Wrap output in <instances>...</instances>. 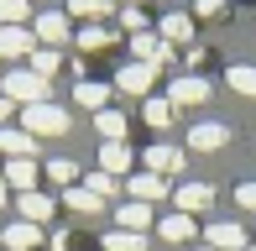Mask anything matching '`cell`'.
I'll return each mask as SVG.
<instances>
[{
  "mask_svg": "<svg viewBox=\"0 0 256 251\" xmlns=\"http://www.w3.org/2000/svg\"><path fill=\"white\" fill-rule=\"evenodd\" d=\"M0 94H6V100H16V105L26 110V105H48L52 84H48V78H37L32 68H10V74L0 78Z\"/></svg>",
  "mask_w": 256,
  "mask_h": 251,
  "instance_id": "6da1fadb",
  "label": "cell"
},
{
  "mask_svg": "<svg viewBox=\"0 0 256 251\" xmlns=\"http://www.w3.org/2000/svg\"><path fill=\"white\" fill-rule=\"evenodd\" d=\"M21 131H32V136H63L68 131V110L63 105H26L21 110Z\"/></svg>",
  "mask_w": 256,
  "mask_h": 251,
  "instance_id": "7a4b0ae2",
  "label": "cell"
},
{
  "mask_svg": "<svg viewBox=\"0 0 256 251\" xmlns=\"http://www.w3.org/2000/svg\"><path fill=\"white\" fill-rule=\"evenodd\" d=\"M0 178H6V188L32 194L37 178H42V162H37V157H10V162H0Z\"/></svg>",
  "mask_w": 256,
  "mask_h": 251,
  "instance_id": "3957f363",
  "label": "cell"
},
{
  "mask_svg": "<svg viewBox=\"0 0 256 251\" xmlns=\"http://www.w3.org/2000/svg\"><path fill=\"white\" fill-rule=\"evenodd\" d=\"M183 162H188L183 146H168V142H152V146L142 152V168H146V173H157V178H172Z\"/></svg>",
  "mask_w": 256,
  "mask_h": 251,
  "instance_id": "277c9868",
  "label": "cell"
},
{
  "mask_svg": "<svg viewBox=\"0 0 256 251\" xmlns=\"http://www.w3.org/2000/svg\"><path fill=\"white\" fill-rule=\"evenodd\" d=\"M37 52V32L32 26H0V63H16Z\"/></svg>",
  "mask_w": 256,
  "mask_h": 251,
  "instance_id": "5b68a950",
  "label": "cell"
},
{
  "mask_svg": "<svg viewBox=\"0 0 256 251\" xmlns=\"http://www.w3.org/2000/svg\"><path fill=\"white\" fill-rule=\"evenodd\" d=\"M32 32H37L42 48H63V42H74V26H68L63 10H42V16L32 21Z\"/></svg>",
  "mask_w": 256,
  "mask_h": 251,
  "instance_id": "8992f818",
  "label": "cell"
},
{
  "mask_svg": "<svg viewBox=\"0 0 256 251\" xmlns=\"http://www.w3.org/2000/svg\"><path fill=\"white\" fill-rule=\"evenodd\" d=\"M168 100H172V110H178V105H204V100H209V84H204L199 74H183V78L168 84Z\"/></svg>",
  "mask_w": 256,
  "mask_h": 251,
  "instance_id": "52a82bcc",
  "label": "cell"
},
{
  "mask_svg": "<svg viewBox=\"0 0 256 251\" xmlns=\"http://www.w3.org/2000/svg\"><path fill=\"white\" fill-rule=\"evenodd\" d=\"M225 142H230V126H220V120H199V126H188V146H194V152H220Z\"/></svg>",
  "mask_w": 256,
  "mask_h": 251,
  "instance_id": "ba28073f",
  "label": "cell"
},
{
  "mask_svg": "<svg viewBox=\"0 0 256 251\" xmlns=\"http://www.w3.org/2000/svg\"><path fill=\"white\" fill-rule=\"evenodd\" d=\"M152 84H157V68L146 63H126L115 74V89H126V94H152Z\"/></svg>",
  "mask_w": 256,
  "mask_h": 251,
  "instance_id": "9c48e42d",
  "label": "cell"
},
{
  "mask_svg": "<svg viewBox=\"0 0 256 251\" xmlns=\"http://www.w3.org/2000/svg\"><path fill=\"white\" fill-rule=\"evenodd\" d=\"M0 157H37V136L21 131V126H0Z\"/></svg>",
  "mask_w": 256,
  "mask_h": 251,
  "instance_id": "30bf717a",
  "label": "cell"
},
{
  "mask_svg": "<svg viewBox=\"0 0 256 251\" xmlns=\"http://www.w3.org/2000/svg\"><path fill=\"white\" fill-rule=\"evenodd\" d=\"M131 52H136V63H146V68H162V63H168V42H162L157 32H136V37H131Z\"/></svg>",
  "mask_w": 256,
  "mask_h": 251,
  "instance_id": "8fae6325",
  "label": "cell"
},
{
  "mask_svg": "<svg viewBox=\"0 0 256 251\" xmlns=\"http://www.w3.org/2000/svg\"><path fill=\"white\" fill-rule=\"evenodd\" d=\"M204 241L214 246V251H246V230H240L236 220H214L204 230Z\"/></svg>",
  "mask_w": 256,
  "mask_h": 251,
  "instance_id": "7c38bea8",
  "label": "cell"
},
{
  "mask_svg": "<svg viewBox=\"0 0 256 251\" xmlns=\"http://www.w3.org/2000/svg\"><path fill=\"white\" fill-rule=\"evenodd\" d=\"M16 210H21V220H26V225H48L58 204L48 199V194H37V188H32V194H16Z\"/></svg>",
  "mask_w": 256,
  "mask_h": 251,
  "instance_id": "4fadbf2b",
  "label": "cell"
},
{
  "mask_svg": "<svg viewBox=\"0 0 256 251\" xmlns=\"http://www.w3.org/2000/svg\"><path fill=\"white\" fill-rule=\"evenodd\" d=\"M0 246H6V251H37V246H42V225H26V220H16L6 236H0Z\"/></svg>",
  "mask_w": 256,
  "mask_h": 251,
  "instance_id": "5bb4252c",
  "label": "cell"
},
{
  "mask_svg": "<svg viewBox=\"0 0 256 251\" xmlns=\"http://www.w3.org/2000/svg\"><path fill=\"white\" fill-rule=\"evenodd\" d=\"M146 225H152V210H146V204H136V199H126L120 210H115V230H136V236H142Z\"/></svg>",
  "mask_w": 256,
  "mask_h": 251,
  "instance_id": "9a60e30c",
  "label": "cell"
},
{
  "mask_svg": "<svg viewBox=\"0 0 256 251\" xmlns=\"http://www.w3.org/2000/svg\"><path fill=\"white\" fill-rule=\"evenodd\" d=\"M131 162H136V157H131V146H126V142H104V146H100V168H104L110 178H120Z\"/></svg>",
  "mask_w": 256,
  "mask_h": 251,
  "instance_id": "2e32d148",
  "label": "cell"
},
{
  "mask_svg": "<svg viewBox=\"0 0 256 251\" xmlns=\"http://www.w3.org/2000/svg\"><path fill=\"white\" fill-rule=\"evenodd\" d=\"M131 199H136V204L168 199V178H157V173H136V178H131Z\"/></svg>",
  "mask_w": 256,
  "mask_h": 251,
  "instance_id": "e0dca14e",
  "label": "cell"
},
{
  "mask_svg": "<svg viewBox=\"0 0 256 251\" xmlns=\"http://www.w3.org/2000/svg\"><path fill=\"white\" fill-rule=\"evenodd\" d=\"M172 199H178L183 214H194V210H209V204H214V188H209V184H183Z\"/></svg>",
  "mask_w": 256,
  "mask_h": 251,
  "instance_id": "ac0fdd59",
  "label": "cell"
},
{
  "mask_svg": "<svg viewBox=\"0 0 256 251\" xmlns=\"http://www.w3.org/2000/svg\"><path fill=\"white\" fill-rule=\"evenodd\" d=\"M157 37H162V42H194V16H183V10H172V16H162Z\"/></svg>",
  "mask_w": 256,
  "mask_h": 251,
  "instance_id": "d6986e66",
  "label": "cell"
},
{
  "mask_svg": "<svg viewBox=\"0 0 256 251\" xmlns=\"http://www.w3.org/2000/svg\"><path fill=\"white\" fill-rule=\"evenodd\" d=\"M74 100H78L84 110H94V116H100L104 100H110V84H94V78H84V84H74Z\"/></svg>",
  "mask_w": 256,
  "mask_h": 251,
  "instance_id": "ffe728a7",
  "label": "cell"
},
{
  "mask_svg": "<svg viewBox=\"0 0 256 251\" xmlns=\"http://www.w3.org/2000/svg\"><path fill=\"white\" fill-rule=\"evenodd\" d=\"M63 204H68V210H78V214H100V210H104V199H100V194H89L84 184L63 188Z\"/></svg>",
  "mask_w": 256,
  "mask_h": 251,
  "instance_id": "44dd1931",
  "label": "cell"
},
{
  "mask_svg": "<svg viewBox=\"0 0 256 251\" xmlns=\"http://www.w3.org/2000/svg\"><path fill=\"white\" fill-rule=\"evenodd\" d=\"M110 10H115V0H68V16L89 21V26H94V21H104Z\"/></svg>",
  "mask_w": 256,
  "mask_h": 251,
  "instance_id": "7402d4cb",
  "label": "cell"
},
{
  "mask_svg": "<svg viewBox=\"0 0 256 251\" xmlns=\"http://www.w3.org/2000/svg\"><path fill=\"white\" fill-rule=\"evenodd\" d=\"M157 236H162V241H194V214H168V220H162L157 225Z\"/></svg>",
  "mask_w": 256,
  "mask_h": 251,
  "instance_id": "603a6c76",
  "label": "cell"
},
{
  "mask_svg": "<svg viewBox=\"0 0 256 251\" xmlns=\"http://www.w3.org/2000/svg\"><path fill=\"white\" fill-rule=\"evenodd\" d=\"M26 68H32L37 78H52L58 68H63V58H58V48H37V52L26 58Z\"/></svg>",
  "mask_w": 256,
  "mask_h": 251,
  "instance_id": "cb8c5ba5",
  "label": "cell"
},
{
  "mask_svg": "<svg viewBox=\"0 0 256 251\" xmlns=\"http://www.w3.org/2000/svg\"><path fill=\"white\" fill-rule=\"evenodd\" d=\"M94 126H100V136H104V142H126V116H120V110H100Z\"/></svg>",
  "mask_w": 256,
  "mask_h": 251,
  "instance_id": "d4e9b609",
  "label": "cell"
},
{
  "mask_svg": "<svg viewBox=\"0 0 256 251\" xmlns=\"http://www.w3.org/2000/svg\"><path fill=\"white\" fill-rule=\"evenodd\" d=\"M42 173H48V178H52L58 188H74V178H78V168L68 162V157H52V162H42Z\"/></svg>",
  "mask_w": 256,
  "mask_h": 251,
  "instance_id": "484cf974",
  "label": "cell"
},
{
  "mask_svg": "<svg viewBox=\"0 0 256 251\" xmlns=\"http://www.w3.org/2000/svg\"><path fill=\"white\" fill-rule=\"evenodd\" d=\"M74 42L84 52H100V48H110L115 42V32H104V26H84V32H74Z\"/></svg>",
  "mask_w": 256,
  "mask_h": 251,
  "instance_id": "4316f807",
  "label": "cell"
},
{
  "mask_svg": "<svg viewBox=\"0 0 256 251\" xmlns=\"http://www.w3.org/2000/svg\"><path fill=\"white\" fill-rule=\"evenodd\" d=\"M225 84L236 89V94H251V100H256V68L236 63V68H230V74H225Z\"/></svg>",
  "mask_w": 256,
  "mask_h": 251,
  "instance_id": "83f0119b",
  "label": "cell"
},
{
  "mask_svg": "<svg viewBox=\"0 0 256 251\" xmlns=\"http://www.w3.org/2000/svg\"><path fill=\"white\" fill-rule=\"evenodd\" d=\"M32 0H0V26H26Z\"/></svg>",
  "mask_w": 256,
  "mask_h": 251,
  "instance_id": "f1b7e54d",
  "label": "cell"
},
{
  "mask_svg": "<svg viewBox=\"0 0 256 251\" xmlns=\"http://www.w3.org/2000/svg\"><path fill=\"white\" fill-rule=\"evenodd\" d=\"M104 251H146V236H136V230H110V236H104Z\"/></svg>",
  "mask_w": 256,
  "mask_h": 251,
  "instance_id": "f546056e",
  "label": "cell"
},
{
  "mask_svg": "<svg viewBox=\"0 0 256 251\" xmlns=\"http://www.w3.org/2000/svg\"><path fill=\"white\" fill-rule=\"evenodd\" d=\"M146 126H172V100H146Z\"/></svg>",
  "mask_w": 256,
  "mask_h": 251,
  "instance_id": "4dcf8cb0",
  "label": "cell"
},
{
  "mask_svg": "<svg viewBox=\"0 0 256 251\" xmlns=\"http://www.w3.org/2000/svg\"><path fill=\"white\" fill-rule=\"evenodd\" d=\"M84 188H89V194H100V199H110V194H115V188H120V184H115V178H110V173H104V168H94V173H89V178H84Z\"/></svg>",
  "mask_w": 256,
  "mask_h": 251,
  "instance_id": "1f68e13d",
  "label": "cell"
},
{
  "mask_svg": "<svg viewBox=\"0 0 256 251\" xmlns=\"http://www.w3.org/2000/svg\"><path fill=\"white\" fill-rule=\"evenodd\" d=\"M120 26L131 32V37H136V32H146V10H142V6H126V10H120Z\"/></svg>",
  "mask_w": 256,
  "mask_h": 251,
  "instance_id": "d6a6232c",
  "label": "cell"
},
{
  "mask_svg": "<svg viewBox=\"0 0 256 251\" xmlns=\"http://www.w3.org/2000/svg\"><path fill=\"white\" fill-rule=\"evenodd\" d=\"M236 204H240V210H256V184H240L236 188Z\"/></svg>",
  "mask_w": 256,
  "mask_h": 251,
  "instance_id": "836d02e7",
  "label": "cell"
},
{
  "mask_svg": "<svg viewBox=\"0 0 256 251\" xmlns=\"http://www.w3.org/2000/svg\"><path fill=\"white\" fill-rule=\"evenodd\" d=\"M16 116H21V105H16V100H6V94H0V126H10Z\"/></svg>",
  "mask_w": 256,
  "mask_h": 251,
  "instance_id": "e575fe53",
  "label": "cell"
},
{
  "mask_svg": "<svg viewBox=\"0 0 256 251\" xmlns=\"http://www.w3.org/2000/svg\"><path fill=\"white\" fill-rule=\"evenodd\" d=\"M6 199H10V188H6V178H0V204H6Z\"/></svg>",
  "mask_w": 256,
  "mask_h": 251,
  "instance_id": "d590c367",
  "label": "cell"
},
{
  "mask_svg": "<svg viewBox=\"0 0 256 251\" xmlns=\"http://www.w3.org/2000/svg\"><path fill=\"white\" fill-rule=\"evenodd\" d=\"M0 78H6V63H0Z\"/></svg>",
  "mask_w": 256,
  "mask_h": 251,
  "instance_id": "8d00e7d4",
  "label": "cell"
},
{
  "mask_svg": "<svg viewBox=\"0 0 256 251\" xmlns=\"http://www.w3.org/2000/svg\"><path fill=\"white\" fill-rule=\"evenodd\" d=\"M131 6H142V0H131Z\"/></svg>",
  "mask_w": 256,
  "mask_h": 251,
  "instance_id": "74e56055",
  "label": "cell"
},
{
  "mask_svg": "<svg viewBox=\"0 0 256 251\" xmlns=\"http://www.w3.org/2000/svg\"><path fill=\"white\" fill-rule=\"evenodd\" d=\"M204 251H214V246H204Z\"/></svg>",
  "mask_w": 256,
  "mask_h": 251,
  "instance_id": "f35d334b",
  "label": "cell"
},
{
  "mask_svg": "<svg viewBox=\"0 0 256 251\" xmlns=\"http://www.w3.org/2000/svg\"><path fill=\"white\" fill-rule=\"evenodd\" d=\"M246 251H256V246H246Z\"/></svg>",
  "mask_w": 256,
  "mask_h": 251,
  "instance_id": "ab89813d",
  "label": "cell"
}]
</instances>
